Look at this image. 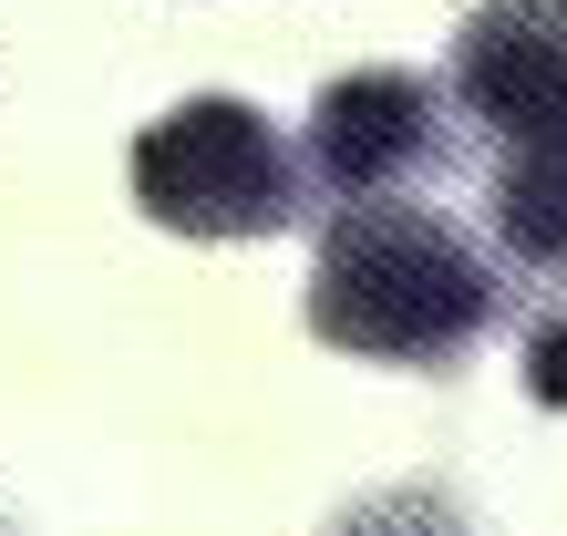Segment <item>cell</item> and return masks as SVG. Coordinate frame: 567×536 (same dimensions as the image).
Listing matches in <instances>:
<instances>
[{"instance_id":"cell-1","label":"cell","mask_w":567,"mask_h":536,"mask_svg":"<svg viewBox=\"0 0 567 536\" xmlns=\"http://www.w3.org/2000/svg\"><path fill=\"white\" fill-rule=\"evenodd\" d=\"M506 279L423 196H382V207H330L320 268H310V330L351 361H403V372H454L495 330Z\"/></svg>"},{"instance_id":"cell-2","label":"cell","mask_w":567,"mask_h":536,"mask_svg":"<svg viewBox=\"0 0 567 536\" xmlns=\"http://www.w3.org/2000/svg\"><path fill=\"white\" fill-rule=\"evenodd\" d=\"M135 207L176 238H279L310 207V165L269 134L258 104L186 93L135 134Z\"/></svg>"},{"instance_id":"cell-3","label":"cell","mask_w":567,"mask_h":536,"mask_svg":"<svg viewBox=\"0 0 567 536\" xmlns=\"http://www.w3.org/2000/svg\"><path fill=\"white\" fill-rule=\"evenodd\" d=\"M299 165H310V186L330 207H382V196L454 165V93H433L423 73H392V62L382 73H341L310 104Z\"/></svg>"},{"instance_id":"cell-4","label":"cell","mask_w":567,"mask_h":536,"mask_svg":"<svg viewBox=\"0 0 567 536\" xmlns=\"http://www.w3.org/2000/svg\"><path fill=\"white\" fill-rule=\"evenodd\" d=\"M444 93L475 134H495V155L567 145V0H475Z\"/></svg>"},{"instance_id":"cell-5","label":"cell","mask_w":567,"mask_h":536,"mask_svg":"<svg viewBox=\"0 0 567 536\" xmlns=\"http://www.w3.org/2000/svg\"><path fill=\"white\" fill-rule=\"evenodd\" d=\"M485 227H495V248H506V268H526V279H567V145L495 155Z\"/></svg>"},{"instance_id":"cell-6","label":"cell","mask_w":567,"mask_h":536,"mask_svg":"<svg viewBox=\"0 0 567 536\" xmlns=\"http://www.w3.org/2000/svg\"><path fill=\"white\" fill-rule=\"evenodd\" d=\"M330 536H475V526H464L454 495H433V485H392V495H361V506L330 526Z\"/></svg>"},{"instance_id":"cell-7","label":"cell","mask_w":567,"mask_h":536,"mask_svg":"<svg viewBox=\"0 0 567 536\" xmlns=\"http://www.w3.org/2000/svg\"><path fill=\"white\" fill-rule=\"evenodd\" d=\"M526 392H537L547 413H567V310L526 330Z\"/></svg>"}]
</instances>
